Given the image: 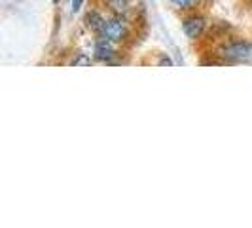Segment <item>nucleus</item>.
<instances>
[{"instance_id":"nucleus-1","label":"nucleus","mask_w":252,"mask_h":228,"mask_svg":"<svg viewBox=\"0 0 252 228\" xmlns=\"http://www.w3.org/2000/svg\"><path fill=\"white\" fill-rule=\"evenodd\" d=\"M220 55L231 63H247L252 59V44L247 40L227 42L220 48Z\"/></svg>"},{"instance_id":"nucleus-2","label":"nucleus","mask_w":252,"mask_h":228,"mask_svg":"<svg viewBox=\"0 0 252 228\" xmlns=\"http://www.w3.org/2000/svg\"><path fill=\"white\" fill-rule=\"evenodd\" d=\"M102 37L108 38L114 44H122L129 38V27H127L126 19H122L120 15L118 17H112L106 21V27H104V33Z\"/></svg>"},{"instance_id":"nucleus-3","label":"nucleus","mask_w":252,"mask_h":228,"mask_svg":"<svg viewBox=\"0 0 252 228\" xmlns=\"http://www.w3.org/2000/svg\"><path fill=\"white\" fill-rule=\"evenodd\" d=\"M116 55L118 53H116V48H114V42H110L108 38L104 37H99V40L93 46V59L104 65H114L116 63L114 61Z\"/></svg>"},{"instance_id":"nucleus-4","label":"nucleus","mask_w":252,"mask_h":228,"mask_svg":"<svg viewBox=\"0 0 252 228\" xmlns=\"http://www.w3.org/2000/svg\"><path fill=\"white\" fill-rule=\"evenodd\" d=\"M205 29H207V19L203 15L193 13V15L182 19V33L189 40H199L203 37V33H205Z\"/></svg>"},{"instance_id":"nucleus-5","label":"nucleus","mask_w":252,"mask_h":228,"mask_svg":"<svg viewBox=\"0 0 252 228\" xmlns=\"http://www.w3.org/2000/svg\"><path fill=\"white\" fill-rule=\"evenodd\" d=\"M106 21H108V19H106L102 13L97 12V10H91V12H88V15H86V23H88V29L91 31V33L99 35V37H102V33H104Z\"/></svg>"},{"instance_id":"nucleus-6","label":"nucleus","mask_w":252,"mask_h":228,"mask_svg":"<svg viewBox=\"0 0 252 228\" xmlns=\"http://www.w3.org/2000/svg\"><path fill=\"white\" fill-rule=\"evenodd\" d=\"M169 2L178 12H193V10H197L201 6L203 0H169Z\"/></svg>"},{"instance_id":"nucleus-7","label":"nucleus","mask_w":252,"mask_h":228,"mask_svg":"<svg viewBox=\"0 0 252 228\" xmlns=\"http://www.w3.org/2000/svg\"><path fill=\"white\" fill-rule=\"evenodd\" d=\"M93 57H89L88 53H76L74 59L70 61V67H91Z\"/></svg>"},{"instance_id":"nucleus-8","label":"nucleus","mask_w":252,"mask_h":228,"mask_svg":"<svg viewBox=\"0 0 252 228\" xmlns=\"http://www.w3.org/2000/svg\"><path fill=\"white\" fill-rule=\"evenodd\" d=\"M158 65H159V67H173L175 63H173V59H171L167 53H161V59L158 61Z\"/></svg>"},{"instance_id":"nucleus-9","label":"nucleus","mask_w":252,"mask_h":228,"mask_svg":"<svg viewBox=\"0 0 252 228\" xmlns=\"http://www.w3.org/2000/svg\"><path fill=\"white\" fill-rule=\"evenodd\" d=\"M84 2L86 0H72V13H78L82 10V6H84Z\"/></svg>"},{"instance_id":"nucleus-10","label":"nucleus","mask_w":252,"mask_h":228,"mask_svg":"<svg viewBox=\"0 0 252 228\" xmlns=\"http://www.w3.org/2000/svg\"><path fill=\"white\" fill-rule=\"evenodd\" d=\"M59 2H61V0H53V4H59Z\"/></svg>"}]
</instances>
